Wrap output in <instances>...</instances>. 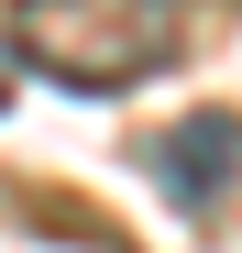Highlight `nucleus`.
Listing matches in <instances>:
<instances>
[{
	"label": "nucleus",
	"instance_id": "f257e3e1",
	"mask_svg": "<svg viewBox=\"0 0 242 253\" xmlns=\"http://www.w3.org/2000/svg\"><path fill=\"white\" fill-rule=\"evenodd\" d=\"M176 44H187V0H11V55L77 99L143 88L154 66H176Z\"/></svg>",
	"mask_w": 242,
	"mask_h": 253
},
{
	"label": "nucleus",
	"instance_id": "f03ea898",
	"mask_svg": "<svg viewBox=\"0 0 242 253\" xmlns=\"http://www.w3.org/2000/svg\"><path fill=\"white\" fill-rule=\"evenodd\" d=\"M143 165H154V187H165L176 209H209V198L242 176V121H231V110H187Z\"/></svg>",
	"mask_w": 242,
	"mask_h": 253
}]
</instances>
